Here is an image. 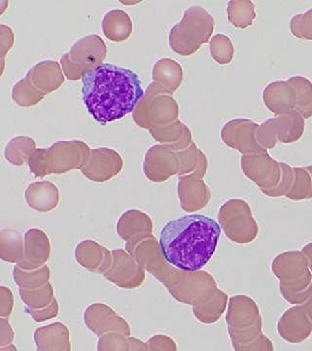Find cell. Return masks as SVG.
<instances>
[{
  "label": "cell",
  "instance_id": "obj_1",
  "mask_svg": "<svg viewBox=\"0 0 312 351\" xmlns=\"http://www.w3.org/2000/svg\"><path fill=\"white\" fill-rule=\"evenodd\" d=\"M82 82L83 105L103 126L134 112L145 95L137 73L112 64H101Z\"/></svg>",
  "mask_w": 312,
  "mask_h": 351
},
{
  "label": "cell",
  "instance_id": "obj_2",
  "mask_svg": "<svg viewBox=\"0 0 312 351\" xmlns=\"http://www.w3.org/2000/svg\"><path fill=\"white\" fill-rule=\"evenodd\" d=\"M221 233V226L215 219L204 215H189L163 226L159 250L164 260L176 269L198 271L211 260Z\"/></svg>",
  "mask_w": 312,
  "mask_h": 351
},
{
  "label": "cell",
  "instance_id": "obj_3",
  "mask_svg": "<svg viewBox=\"0 0 312 351\" xmlns=\"http://www.w3.org/2000/svg\"><path fill=\"white\" fill-rule=\"evenodd\" d=\"M90 154L89 145L82 141H60L48 149H36L27 163L34 177L43 178L64 174L73 169L82 170Z\"/></svg>",
  "mask_w": 312,
  "mask_h": 351
},
{
  "label": "cell",
  "instance_id": "obj_4",
  "mask_svg": "<svg viewBox=\"0 0 312 351\" xmlns=\"http://www.w3.org/2000/svg\"><path fill=\"white\" fill-rule=\"evenodd\" d=\"M215 20L206 9L191 6L184 11L182 20L171 29L169 45L181 56H191L203 44L211 40Z\"/></svg>",
  "mask_w": 312,
  "mask_h": 351
},
{
  "label": "cell",
  "instance_id": "obj_5",
  "mask_svg": "<svg viewBox=\"0 0 312 351\" xmlns=\"http://www.w3.org/2000/svg\"><path fill=\"white\" fill-rule=\"evenodd\" d=\"M179 106L163 87L156 82L150 83L142 100L139 101L133 112V119L139 127L144 129L167 125L177 121Z\"/></svg>",
  "mask_w": 312,
  "mask_h": 351
},
{
  "label": "cell",
  "instance_id": "obj_6",
  "mask_svg": "<svg viewBox=\"0 0 312 351\" xmlns=\"http://www.w3.org/2000/svg\"><path fill=\"white\" fill-rule=\"evenodd\" d=\"M106 53L105 41L98 34H89L78 39L60 61L67 80H82L87 73L103 64Z\"/></svg>",
  "mask_w": 312,
  "mask_h": 351
},
{
  "label": "cell",
  "instance_id": "obj_7",
  "mask_svg": "<svg viewBox=\"0 0 312 351\" xmlns=\"http://www.w3.org/2000/svg\"><path fill=\"white\" fill-rule=\"evenodd\" d=\"M306 119L297 110L265 120L260 124L256 141L265 151L274 149L278 143L293 144L304 136Z\"/></svg>",
  "mask_w": 312,
  "mask_h": 351
},
{
  "label": "cell",
  "instance_id": "obj_8",
  "mask_svg": "<svg viewBox=\"0 0 312 351\" xmlns=\"http://www.w3.org/2000/svg\"><path fill=\"white\" fill-rule=\"evenodd\" d=\"M260 124L247 119H235L226 122L221 131V138L230 149L244 156L267 152L256 141Z\"/></svg>",
  "mask_w": 312,
  "mask_h": 351
},
{
  "label": "cell",
  "instance_id": "obj_9",
  "mask_svg": "<svg viewBox=\"0 0 312 351\" xmlns=\"http://www.w3.org/2000/svg\"><path fill=\"white\" fill-rule=\"evenodd\" d=\"M144 172L154 182L167 181L171 176L179 174L180 161L177 152L168 145H154L145 157Z\"/></svg>",
  "mask_w": 312,
  "mask_h": 351
},
{
  "label": "cell",
  "instance_id": "obj_10",
  "mask_svg": "<svg viewBox=\"0 0 312 351\" xmlns=\"http://www.w3.org/2000/svg\"><path fill=\"white\" fill-rule=\"evenodd\" d=\"M123 168V159L119 152L108 147L92 149L82 173L90 181L104 182L119 175Z\"/></svg>",
  "mask_w": 312,
  "mask_h": 351
},
{
  "label": "cell",
  "instance_id": "obj_11",
  "mask_svg": "<svg viewBox=\"0 0 312 351\" xmlns=\"http://www.w3.org/2000/svg\"><path fill=\"white\" fill-rule=\"evenodd\" d=\"M85 324L92 332L101 337L108 332H119L131 337V329L123 318L119 317L110 307L96 304L88 307L84 314Z\"/></svg>",
  "mask_w": 312,
  "mask_h": 351
},
{
  "label": "cell",
  "instance_id": "obj_12",
  "mask_svg": "<svg viewBox=\"0 0 312 351\" xmlns=\"http://www.w3.org/2000/svg\"><path fill=\"white\" fill-rule=\"evenodd\" d=\"M263 101L269 112L279 117L296 110L297 93L288 80H277L265 88Z\"/></svg>",
  "mask_w": 312,
  "mask_h": 351
},
{
  "label": "cell",
  "instance_id": "obj_13",
  "mask_svg": "<svg viewBox=\"0 0 312 351\" xmlns=\"http://www.w3.org/2000/svg\"><path fill=\"white\" fill-rule=\"evenodd\" d=\"M27 76L44 96L61 88L66 80L61 64L50 60L39 62L32 66L27 71Z\"/></svg>",
  "mask_w": 312,
  "mask_h": 351
},
{
  "label": "cell",
  "instance_id": "obj_14",
  "mask_svg": "<svg viewBox=\"0 0 312 351\" xmlns=\"http://www.w3.org/2000/svg\"><path fill=\"white\" fill-rule=\"evenodd\" d=\"M117 230L122 239L134 243L152 235V219L139 210H128L120 217Z\"/></svg>",
  "mask_w": 312,
  "mask_h": 351
},
{
  "label": "cell",
  "instance_id": "obj_15",
  "mask_svg": "<svg viewBox=\"0 0 312 351\" xmlns=\"http://www.w3.org/2000/svg\"><path fill=\"white\" fill-rule=\"evenodd\" d=\"M36 351H71L68 327L57 322L38 328L34 332Z\"/></svg>",
  "mask_w": 312,
  "mask_h": 351
},
{
  "label": "cell",
  "instance_id": "obj_16",
  "mask_svg": "<svg viewBox=\"0 0 312 351\" xmlns=\"http://www.w3.org/2000/svg\"><path fill=\"white\" fill-rule=\"evenodd\" d=\"M149 132L154 140L163 145H168L176 152L184 151L193 143L189 127L180 120L167 125L154 127Z\"/></svg>",
  "mask_w": 312,
  "mask_h": 351
},
{
  "label": "cell",
  "instance_id": "obj_17",
  "mask_svg": "<svg viewBox=\"0 0 312 351\" xmlns=\"http://www.w3.org/2000/svg\"><path fill=\"white\" fill-rule=\"evenodd\" d=\"M25 199L32 209L38 212H50L59 204V189L50 182H34L25 191Z\"/></svg>",
  "mask_w": 312,
  "mask_h": 351
},
{
  "label": "cell",
  "instance_id": "obj_18",
  "mask_svg": "<svg viewBox=\"0 0 312 351\" xmlns=\"http://www.w3.org/2000/svg\"><path fill=\"white\" fill-rule=\"evenodd\" d=\"M152 80L168 94L172 95L181 86L184 69L175 60L169 58L160 59L152 66Z\"/></svg>",
  "mask_w": 312,
  "mask_h": 351
},
{
  "label": "cell",
  "instance_id": "obj_19",
  "mask_svg": "<svg viewBox=\"0 0 312 351\" xmlns=\"http://www.w3.org/2000/svg\"><path fill=\"white\" fill-rule=\"evenodd\" d=\"M101 29L106 38L112 43H122L130 38L133 23L128 14L120 9H112L104 16Z\"/></svg>",
  "mask_w": 312,
  "mask_h": 351
},
{
  "label": "cell",
  "instance_id": "obj_20",
  "mask_svg": "<svg viewBox=\"0 0 312 351\" xmlns=\"http://www.w3.org/2000/svg\"><path fill=\"white\" fill-rule=\"evenodd\" d=\"M241 163L245 174L252 178L253 181L254 179H256V176L259 175V179H260L261 174L263 176L265 173L280 175L281 164L274 160L267 152L243 156Z\"/></svg>",
  "mask_w": 312,
  "mask_h": 351
},
{
  "label": "cell",
  "instance_id": "obj_21",
  "mask_svg": "<svg viewBox=\"0 0 312 351\" xmlns=\"http://www.w3.org/2000/svg\"><path fill=\"white\" fill-rule=\"evenodd\" d=\"M228 21L237 29H248L256 20L255 4L250 0H232L226 7Z\"/></svg>",
  "mask_w": 312,
  "mask_h": 351
},
{
  "label": "cell",
  "instance_id": "obj_22",
  "mask_svg": "<svg viewBox=\"0 0 312 351\" xmlns=\"http://www.w3.org/2000/svg\"><path fill=\"white\" fill-rule=\"evenodd\" d=\"M36 145L34 138L29 137H15L7 143L4 156L8 162L15 166H22L29 161V157L36 152Z\"/></svg>",
  "mask_w": 312,
  "mask_h": 351
},
{
  "label": "cell",
  "instance_id": "obj_23",
  "mask_svg": "<svg viewBox=\"0 0 312 351\" xmlns=\"http://www.w3.org/2000/svg\"><path fill=\"white\" fill-rule=\"evenodd\" d=\"M180 161V175L194 171V174L204 176L207 169L206 156L193 143L184 151L178 152Z\"/></svg>",
  "mask_w": 312,
  "mask_h": 351
},
{
  "label": "cell",
  "instance_id": "obj_24",
  "mask_svg": "<svg viewBox=\"0 0 312 351\" xmlns=\"http://www.w3.org/2000/svg\"><path fill=\"white\" fill-rule=\"evenodd\" d=\"M288 82L295 88L297 93L296 110L304 119L312 117V82L304 76H293Z\"/></svg>",
  "mask_w": 312,
  "mask_h": 351
},
{
  "label": "cell",
  "instance_id": "obj_25",
  "mask_svg": "<svg viewBox=\"0 0 312 351\" xmlns=\"http://www.w3.org/2000/svg\"><path fill=\"white\" fill-rule=\"evenodd\" d=\"M44 97L45 96L34 87L27 75L16 83L12 89L13 101L20 107L27 108L38 105L43 100Z\"/></svg>",
  "mask_w": 312,
  "mask_h": 351
},
{
  "label": "cell",
  "instance_id": "obj_26",
  "mask_svg": "<svg viewBox=\"0 0 312 351\" xmlns=\"http://www.w3.org/2000/svg\"><path fill=\"white\" fill-rule=\"evenodd\" d=\"M9 249L5 254L1 255L3 261L9 263L22 262L24 258V250H23V237L17 230H1V252Z\"/></svg>",
  "mask_w": 312,
  "mask_h": 351
},
{
  "label": "cell",
  "instance_id": "obj_27",
  "mask_svg": "<svg viewBox=\"0 0 312 351\" xmlns=\"http://www.w3.org/2000/svg\"><path fill=\"white\" fill-rule=\"evenodd\" d=\"M210 54L221 66L230 64L235 57V46L226 34H218L210 40Z\"/></svg>",
  "mask_w": 312,
  "mask_h": 351
},
{
  "label": "cell",
  "instance_id": "obj_28",
  "mask_svg": "<svg viewBox=\"0 0 312 351\" xmlns=\"http://www.w3.org/2000/svg\"><path fill=\"white\" fill-rule=\"evenodd\" d=\"M50 278L49 267L44 265L43 269L34 272L21 271L20 267L14 269V280L15 283L25 290H34L39 286L43 285Z\"/></svg>",
  "mask_w": 312,
  "mask_h": 351
},
{
  "label": "cell",
  "instance_id": "obj_29",
  "mask_svg": "<svg viewBox=\"0 0 312 351\" xmlns=\"http://www.w3.org/2000/svg\"><path fill=\"white\" fill-rule=\"evenodd\" d=\"M290 29L296 38L312 41V8L293 16L290 21Z\"/></svg>",
  "mask_w": 312,
  "mask_h": 351
},
{
  "label": "cell",
  "instance_id": "obj_30",
  "mask_svg": "<svg viewBox=\"0 0 312 351\" xmlns=\"http://www.w3.org/2000/svg\"><path fill=\"white\" fill-rule=\"evenodd\" d=\"M98 351H130L129 337L119 332H108L100 337Z\"/></svg>",
  "mask_w": 312,
  "mask_h": 351
},
{
  "label": "cell",
  "instance_id": "obj_31",
  "mask_svg": "<svg viewBox=\"0 0 312 351\" xmlns=\"http://www.w3.org/2000/svg\"><path fill=\"white\" fill-rule=\"evenodd\" d=\"M149 351H177L174 339L166 335H156L147 341Z\"/></svg>",
  "mask_w": 312,
  "mask_h": 351
},
{
  "label": "cell",
  "instance_id": "obj_32",
  "mask_svg": "<svg viewBox=\"0 0 312 351\" xmlns=\"http://www.w3.org/2000/svg\"><path fill=\"white\" fill-rule=\"evenodd\" d=\"M25 311L32 316V319L36 322H43V321L56 317L58 313H59V306H58L56 300H54V302L45 308L32 311V309L25 307Z\"/></svg>",
  "mask_w": 312,
  "mask_h": 351
},
{
  "label": "cell",
  "instance_id": "obj_33",
  "mask_svg": "<svg viewBox=\"0 0 312 351\" xmlns=\"http://www.w3.org/2000/svg\"><path fill=\"white\" fill-rule=\"evenodd\" d=\"M0 52H1V63L4 64V58L7 53L12 49L14 44V32L8 25H0Z\"/></svg>",
  "mask_w": 312,
  "mask_h": 351
},
{
  "label": "cell",
  "instance_id": "obj_34",
  "mask_svg": "<svg viewBox=\"0 0 312 351\" xmlns=\"http://www.w3.org/2000/svg\"><path fill=\"white\" fill-rule=\"evenodd\" d=\"M280 164L282 171V180L280 184H279L278 189H275V191H267V195L272 196H279L280 195H283L285 189H287L289 186H290L291 181H292L293 179V171L287 164Z\"/></svg>",
  "mask_w": 312,
  "mask_h": 351
},
{
  "label": "cell",
  "instance_id": "obj_35",
  "mask_svg": "<svg viewBox=\"0 0 312 351\" xmlns=\"http://www.w3.org/2000/svg\"><path fill=\"white\" fill-rule=\"evenodd\" d=\"M0 346H7L12 345L14 341V332L9 321L1 318L0 321Z\"/></svg>",
  "mask_w": 312,
  "mask_h": 351
},
{
  "label": "cell",
  "instance_id": "obj_36",
  "mask_svg": "<svg viewBox=\"0 0 312 351\" xmlns=\"http://www.w3.org/2000/svg\"><path fill=\"white\" fill-rule=\"evenodd\" d=\"M129 343H130V351H149L147 343L141 339L129 337Z\"/></svg>",
  "mask_w": 312,
  "mask_h": 351
},
{
  "label": "cell",
  "instance_id": "obj_37",
  "mask_svg": "<svg viewBox=\"0 0 312 351\" xmlns=\"http://www.w3.org/2000/svg\"><path fill=\"white\" fill-rule=\"evenodd\" d=\"M0 351H19L18 350V348H16L15 346L13 345H10V346H2L1 348H0Z\"/></svg>",
  "mask_w": 312,
  "mask_h": 351
},
{
  "label": "cell",
  "instance_id": "obj_38",
  "mask_svg": "<svg viewBox=\"0 0 312 351\" xmlns=\"http://www.w3.org/2000/svg\"><path fill=\"white\" fill-rule=\"evenodd\" d=\"M9 2L7 1H0V5H1V10H0V15L3 14L4 10H5V7L8 6Z\"/></svg>",
  "mask_w": 312,
  "mask_h": 351
}]
</instances>
